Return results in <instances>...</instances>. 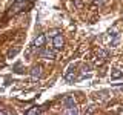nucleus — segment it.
<instances>
[{
    "label": "nucleus",
    "instance_id": "nucleus-9",
    "mask_svg": "<svg viewBox=\"0 0 123 115\" xmlns=\"http://www.w3.org/2000/svg\"><path fill=\"white\" fill-rule=\"evenodd\" d=\"M118 78H123V71H120V69H112L111 71V80H118Z\"/></svg>",
    "mask_w": 123,
    "mask_h": 115
},
{
    "label": "nucleus",
    "instance_id": "nucleus-10",
    "mask_svg": "<svg viewBox=\"0 0 123 115\" xmlns=\"http://www.w3.org/2000/svg\"><path fill=\"white\" fill-rule=\"evenodd\" d=\"M97 58H102V60L109 58V52L105 51V49H100V51H97Z\"/></svg>",
    "mask_w": 123,
    "mask_h": 115
},
{
    "label": "nucleus",
    "instance_id": "nucleus-3",
    "mask_svg": "<svg viewBox=\"0 0 123 115\" xmlns=\"http://www.w3.org/2000/svg\"><path fill=\"white\" fill-rule=\"evenodd\" d=\"M65 80H66L68 83H72L75 80V66L74 64H71V66L66 69V72H65Z\"/></svg>",
    "mask_w": 123,
    "mask_h": 115
},
{
    "label": "nucleus",
    "instance_id": "nucleus-2",
    "mask_svg": "<svg viewBox=\"0 0 123 115\" xmlns=\"http://www.w3.org/2000/svg\"><path fill=\"white\" fill-rule=\"evenodd\" d=\"M42 75H43V68H42L40 64H36V66L31 68V77H32L34 80H40Z\"/></svg>",
    "mask_w": 123,
    "mask_h": 115
},
{
    "label": "nucleus",
    "instance_id": "nucleus-14",
    "mask_svg": "<svg viewBox=\"0 0 123 115\" xmlns=\"http://www.w3.org/2000/svg\"><path fill=\"white\" fill-rule=\"evenodd\" d=\"M103 2H105V0H94V3H95V5H102Z\"/></svg>",
    "mask_w": 123,
    "mask_h": 115
},
{
    "label": "nucleus",
    "instance_id": "nucleus-1",
    "mask_svg": "<svg viewBox=\"0 0 123 115\" xmlns=\"http://www.w3.org/2000/svg\"><path fill=\"white\" fill-rule=\"evenodd\" d=\"M52 46H54L55 51H62V49L65 48V38H63V35H59V34H57L55 37H52Z\"/></svg>",
    "mask_w": 123,
    "mask_h": 115
},
{
    "label": "nucleus",
    "instance_id": "nucleus-6",
    "mask_svg": "<svg viewBox=\"0 0 123 115\" xmlns=\"http://www.w3.org/2000/svg\"><path fill=\"white\" fill-rule=\"evenodd\" d=\"M62 104H63L65 107H75V100L71 97V95H65L63 98H62Z\"/></svg>",
    "mask_w": 123,
    "mask_h": 115
},
{
    "label": "nucleus",
    "instance_id": "nucleus-12",
    "mask_svg": "<svg viewBox=\"0 0 123 115\" xmlns=\"http://www.w3.org/2000/svg\"><path fill=\"white\" fill-rule=\"evenodd\" d=\"M65 112H66V114H77V112H79V110H77L75 107H71V109H66V110H65Z\"/></svg>",
    "mask_w": 123,
    "mask_h": 115
},
{
    "label": "nucleus",
    "instance_id": "nucleus-4",
    "mask_svg": "<svg viewBox=\"0 0 123 115\" xmlns=\"http://www.w3.org/2000/svg\"><path fill=\"white\" fill-rule=\"evenodd\" d=\"M45 43H46V35H45V34H38L32 45H34V48H36V49H42L45 46Z\"/></svg>",
    "mask_w": 123,
    "mask_h": 115
},
{
    "label": "nucleus",
    "instance_id": "nucleus-7",
    "mask_svg": "<svg viewBox=\"0 0 123 115\" xmlns=\"http://www.w3.org/2000/svg\"><path fill=\"white\" fill-rule=\"evenodd\" d=\"M40 57L42 58H45V60H55V52L51 51V49H43V51L40 52Z\"/></svg>",
    "mask_w": 123,
    "mask_h": 115
},
{
    "label": "nucleus",
    "instance_id": "nucleus-8",
    "mask_svg": "<svg viewBox=\"0 0 123 115\" xmlns=\"http://www.w3.org/2000/svg\"><path fill=\"white\" fill-rule=\"evenodd\" d=\"M20 51H22V48H20V46H14V48H11L9 51H8L6 57H8V58H14V57L17 55V54L20 52Z\"/></svg>",
    "mask_w": 123,
    "mask_h": 115
},
{
    "label": "nucleus",
    "instance_id": "nucleus-11",
    "mask_svg": "<svg viewBox=\"0 0 123 115\" xmlns=\"http://www.w3.org/2000/svg\"><path fill=\"white\" fill-rule=\"evenodd\" d=\"M40 112H42V109L38 106H34L32 109H28V110H26V114H28V115H36V114H40Z\"/></svg>",
    "mask_w": 123,
    "mask_h": 115
},
{
    "label": "nucleus",
    "instance_id": "nucleus-13",
    "mask_svg": "<svg viewBox=\"0 0 123 115\" xmlns=\"http://www.w3.org/2000/svg\"><path fill=\"white\" fill-rule=\"evenodd\" d=\"M57 32H59L57 29H52V31H49L48 34H49V37H55V35H57Z\"/></svg>",
    "mask_w": 123,
    "mask_h": 115
},
{
    "label": "nucleus",
    "instance_id": "nucleus-15",
    "mask_svg": "<svg viewBox=\"0 0 123 115\" xmlns=\"http://www.w3.org/2000/svg\"><path fill=\"white\" fill-rule=\"evenodd\" d=\"M75 5L80 8V6H82V2H80V0H75Z\"/></svg>",
    "mask_w": 123,
    "mask_h": 115
},
{
    "label": "nucleus",
    "instance_id": "nucleus-16",
    "mask_svg": "<svg viewBox=\"0 0 123 115\" xmlns=\"http://www.w3.org/2000/svg\"><path fill=\"white\" fill-rule=\"evenodd\" d=\"M0 114H5V110H2V109H0Z\"/></svg>",
    "mask_w": 123,
    "mask_h": 115
},
{
    "label": "nucleus",
    "instance_id": "nucleus-5",
    "mask_svg": "<svg viewBox=\"0 0 123 115\" xmlns=\"http://www.w3.org/2000/svg\"><path fill=\"white\" fill-rule=\"evenodd\" d=\"M118 43H120V34L115 32V31L109 32V45L112 48H115V46H118Z\"/></svg>",
    "mask_w": 123,
    "mask_h": 115
}]
</instances>
